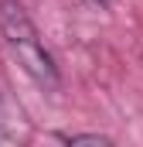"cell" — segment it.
I'll return each mask as SVG.
<instances>
[{
  "label": "cell",
  "instance_id": "6da1fadb",
  "mask_svg": "<svg viewBox=\"0 0 143 147\" xmlns=\"http://www.w3.org/2000/svg\"><path fill=\"white\" fill-rule=\"evenodd\" d=\"M0 31H3V41L10 45V51L17 55L21 69L41 89H58V65L48 55V48L41 45L37 28L27 17V10L21 7V0H0Z\"/></svg>",
  "mask_w": 143,
  "mask_h": 147
},
{
  "label": "cell",
  "instance_id": "7a4b0ae2",
  "mask_svg": "<svg viewBox=\"0 0 143 147\" xmlns=\"http://www.w3.org/2000/svg\"><path fill=\"white\" fill-rule=\"evenodd\" d=\"M65 144H96V147H102V144H112L109 137H102V134H68V137H61Z\"/></svg>",
  "mask_w": 143,
  "mask_h": 147
},
{
  "label": "cell",
  "instance_id": "3957f363",
  "mask_svg": "<svg viewBox=\"0 0 143 147\" xmlns=\"http://www.w3.org/2000/svg\"><path fill=\"white\" fill-rule=\"evenodd\" d=\"M89 3H96V7H109L112 0H89Z\"/></svg>",
  "mask_w": 143,
  "mask_h": 147
}]
</instances>
